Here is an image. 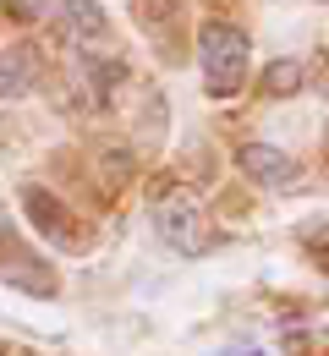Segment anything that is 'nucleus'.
<instances>
[{
  "label": "nucleus",
  "instance_id": "f257e3e1",
  "mask_svg": "<svg viewBox=\"0 0 329 356\" xmlns=\"http://www.w3.org/2000/svg\"><path fill=\"white\" fill-rule=\"evenodd\" d=\"M198 66H203V88L214 99H236L247 88V33L236 22H203L198 28Z\"/></svg>",
  "mask_w": 329,
  "mask_h": 356
},
{
  "label": "nucleus",
  "instance_id": "f03ea898",
  "mask_svg": "<svg viewBox=\"0 0 329 356\" xmlns=\"http://www.w3.org/2000/svg\"><path fill=\"white\" fill-rule=\"evenodd\" d=\"M154 225H159V241L165 247H176V252H209V241H214V230L203 220V209H198V197L192 192H165L159 203H154Z\"/></svg>",
  "mask_w": 329,
  "mask_h": 356
},
{
  "label": "nucleus",
  "instance_id": "7ed1b4c3",
  "mask_svg": "<svg viewBox=\"0 0 329 356\" xmlns=\"http://www.w3.org/2000/svg\"><path fill=\"white\" fill-rule=\"evenodd\" d=\"M22 209H28V220H33V230L39 236H49L55 247H66V252H83V230H77V214L49 192V186H39V181H28L22 186Z\"/></svg>",
  "mask_w": 329,
  "mask_h": 356
},
{
  "label": "nucleus",
  "instance_id": "20e7f679",
  "mask_svg": "<svg viewBox=\"0 0 329 356\" xmlns=\"http://www.w3.org/2000/svg\"><path fill=\"white\" fill-rule=\"evenodd\" d=\"M236 170L247 181H258V186H285V181H296V159L275 148V143H236Z\"/></svg>",
  "mask_w": 329,
  "mask_h": 356
},
{
  "label": "nucleus",
  "instance_id": "39448f33",
  "mask_svg": "<svg viewBox=\"0 0 329 356\" xmlns=\"http://www.w3.org/2000/svg\"><path fill=\"white\" fill-rule=\"evenodd\" d=\"M55 33L66 39V44L88 49V39H104L110 33V17H104V6L99 0H55Z\"/></svg>",
  "mask_w": 329,
  "mask_h": 356
},
{
  "label": "nucleus",
  "instance_id": "423d86ee",
  "mask_svg": "<svg viewBox=\"0 0 329 356\" xmlns=\"http://www.w3.org/2000/svg\"><path fill=\"white\" fill-rule=\"evenodd\" d=\"M39 72H45V60H39V49H33V44L0 49V99H22V93H33Z\"/></svg>",
  "mask_w": 329,
  "mask_h": 356
},
{
  "label": "nucleus",
  "instance_id": "0eeeda50",
  "mask_svg": "<svg viewBox=\"0 0 329 356\" xmlns=\"http://www.w3.org/2000/svg\"><path fill=\"white\" fill-rule=\"evenodd\" d=\"M302 83H307V66H302V60H291V55L269 60V66L258 72V88L269 93V99H291V93H302Z\"/></svg>",
  "mask_w": 329,
  "mask_h": 356
},
{
  "label": "nucleus",
  "instance_id": "6e6552de",
  "mask_svg": "<svg viewBox=\"0 0 329 356\" xmlns=\"http://www.w3.org/2000/svg\"><path fill=\"white\" fill-rule=\"evenodd\" d=\"M11 11H17L22 22H39V17H49V11H55V0H11Z\"/></svg>",
  "mask_w": 329,
  "mask_h": 356
},
{
  "label": "nucleus",
  "instance_id": "1a4fd4ad",
  "mask_svg": "<svg viewBox=\"0 0 329 356\" xmlns=\"http://www.w3.org/2000/svg\"><path fill=\"white\" fill-rule=\"evenodd\" d=\"M0 356H6V351H0Z\"/></svg>",
  "mask_w": 329,
  "mask_h": 356
}]
</instances>
